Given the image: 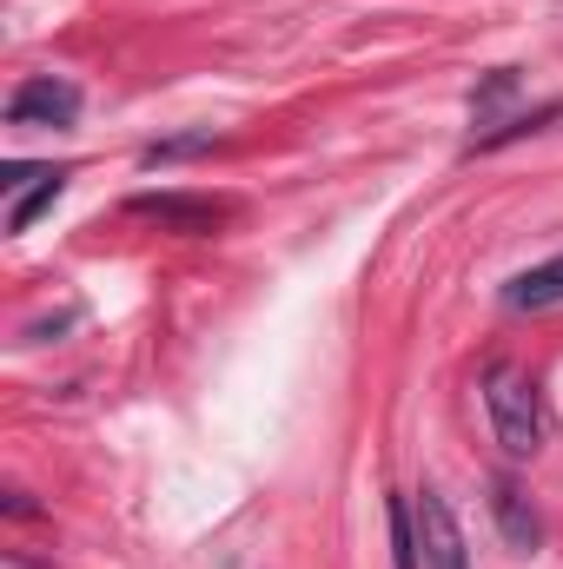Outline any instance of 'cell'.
I'll return each mask as SVG.
<instances>
[{"mask_svg":"<svg viewBox=\"0 0 563 569\" xmlns=\"http://www.w3.org/2000/svg\"><path fill=\"white\" fill-rule=\"evenodd\" d=\"M412 517H418V557H424V569H471L464 530H457V517H451L444 490H431V483H424L418 497H412Z\"/></svg>","mask_w":563,"mask_h":569,"instance_id":"obj_3","label":"cell"},{"mask_svg":"<svg viewBox=\"0 0 563 569\" xmlns=\"http://www.w3.org/2000/svg\"><path fill=\"white\" fill-rule=\"evenodd\" d=\"M219 133L213 127H192V133H172V140H152L140 152V166H172V159H192V152H213Z\"/></svg>","mask_w":563,"mask_h":569,"instance_id":"obj_8","label":"cell"},{"mask_svg":"<svg viewBox=\"0 0 563 569\" xmlns=\"http://www.w3.org/2000/svg\"><path fill=\"white\" fill-rule=\"evenodd\" d=\"M484 411H491V430H497L504 457H537L544 418H537V385H531V371H517V365L497 358V365L484 371Z\"/></svg>","mask_w":563,"mask_h":569,"instance_id":"obj_1","label":"cell"},{"mask_svg":"<svg viewBox=\"0 0 563 569\" xmlns=\"http://www.w3.org/2000/svg\"><path fill=\"white\" fill-rule=\"evenodd\" d=\"M60 192H67V172H47V179H40L33 192H20V199L7 206V232H27V226H33V219H40V212H47V206H53Z\"/></svg>","mask_w":563,"mask_h":569,"instance_id":"obj_7","label":"cell"},{"mask_svg":"<svg viewBox=\"0 0 563 569\" xmlns=\"http://www.w3.org/2000/svg\"><path fill=\"white\" fill-rule=\"evenodd\" d=\"M127 219H146V226L179 232V239H213L233 219V199H213V192H134Z\"/></svg>","mask_w":563,"mask_h":569,"instance_id":"obj_2","label":"cell"},{"mask_svg":"<svg viewBox=\"0 0 563 569\" xmlns=\"http://www.w3.org/2000/svg\"><path fill=\"white\" fill-rule=\"evenodd\" d=\"M511 311H544V305H563V259H544L531 272H517L511 291H504Z\"/></svg>","mask_w":563,"mask_h":569,"instance_id":"obj_6","label":"cell"},{"mask_svg":"<svg viewBox=\"0 0 563 569\" xmlns=\"http://www.w3.org/2000/svg\"><path fill=\"white\" fill-rule=\"evenodd\" d=\"M491 517H497V530H504V543H511V550H524V557H531V550L544 543V517L531 510V497H524L511 477H491Z\"/></svg>","mask_w":563,"mask_h":569,"instance_id":"obj_5","label":"cell"},{"mask_svg":"<svg viewBox=\"0 0 563 569\" xmlns=\"http://www.w3.org/2000/svg\"><path fill=\"white\" fill-rule=\"evenodd\" d=\"M511 93H517V73H511V67H497V73H491V80L471 93V113H477V120H491V113H497Z\"/></svg>","mask_w":563,"mask_h":569,"instance_id":"obj_10","label":"cell"},{"mask_svg":"<svg viewBox=\"0 0 563 569\" xmlns=\"http://www.w3.org/2000/svg\"><path fill=\"white\" fill-rule=\"evenodd\" d=\"M392 563H398V569H424V557H418V517H412V503H405V497H392Z\"/></svg>","mask_w":563,"mask_h":569,"instance_id":"obj_9","label":"cell"},{"mask_svg":"<svg viewBox=\"0 0 563 569\" xmlns=\"http://www.w3.org/2000/svg\"><path fill=\"white\" fill-rule=\"evenodd\" d=\"M80 120V87L73 80H20L13 100H7V127H73Z\"/></svg>","mask_w":563,"mask_h":569,"instance_id":"obj_4","label":"cell"}]
</instances>
